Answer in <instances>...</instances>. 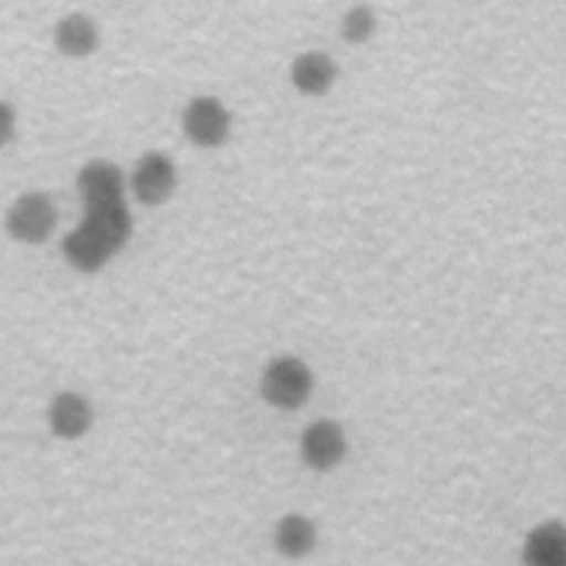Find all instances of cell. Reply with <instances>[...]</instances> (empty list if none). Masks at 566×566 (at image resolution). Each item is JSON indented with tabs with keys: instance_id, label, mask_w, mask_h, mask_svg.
Returning <instances> with one entry per match:
<instances>
[{
	"instance_id": "obj_1",
	"label": "cell",
	"mask_w": 566,
	"mask_h": 566,
	"mask_svg": "<svg viewBox=\"0 0 566 566\" xmlns=\"http://www.w3.org/2000/svg\"><path fill=\"white\" fill-rule=\"evenodd\" d=\"M314 389V374L310 365L296 356H276L272 358L259 382L263 400L281 411L301 409Z\"/></svg>"
},
{
	"instance_id": "obj_2",
	"label": "cell",
	"mask_w": 566,
	"mask_h": 566,
	"mask_svg": "<svg viewBox=\"0 0 566 566\" xmlns=\"http://www.w3.org/2000/svg\"><path fill=\"white\" fill-rule=\"evenodd\" d=\"M57 226V208L42 190L22 192L4 214L7 234L24 245L44 243Z\"/></svg>"
},
{
	"instance_id": "obj_3",
	"label": "cell",
	"mask_w": 566,
	"mask_h": 566,
	"mask_svg": "<svg viewBox=\"0 0 566 566\" xmlns=\"http://www.w3.org/2000/svg\"><path fill=\"white\" fill-rule=\"evenodd\" d=\"M230 128L232 115L214 95H197L181 111V130L188 142L199 148H217L226 144Z\"/></svg>"
},
{
	"instance_id": "obj_4",
	"label": "cell",
	"mask_w": 566,
	"mask_h": 566,
	"mask_svg": "<svg viewBox=\"0 0 566 566\" xmlns=\"http://www.w3.org/2000/svg\"><path fill=\"white\" fill-rule=\"evenodd\" d=\"M298 449L305 467L318 473H327L345 460L347 436L340 422L332 418H318L303 429Z\"/></svg>"
},
{
	"instance_id": "obj_5",
	"label": "cell",
	"mask_w": 566,
	"mask_h": 566,
	"mask_svg": "<svg viewBox=\"0 0 566 566\" xmlns=\"http://www.w3.org/2000/svg\"><path fill=\"white\" fill-rule=\"evenodd\" d=\"M177 188V168L166 153L148 150L144 153L133 172H130V190L135 199L144 206H161L166 203Z\"/></svg>"
},
{
	"instance_id": "obj_6",
	"label": "cell",
	"mask_w": 566,
	"mask_h": 566,
	"mask_svg": "<svg viewBox=\"0 0 566 566\" xmlns=\"http://www.w3.org/2000/svg\"><path fill=\"white\" fill-rule=\"evenodd\" d=\"M80 226L117 254L133 234V217L128 212L126 197L84 203V219Z\"/></svg>"
},
{
	"instance_id": "obj_7",
	"label": "cell",
	"mask_w": 566,
	"mask_h": 566,
	"mask_svg": "<svg viewBox=\"0 0 566 566\" xmlns=\"http://www.w3.org/2000/svg\"><path fill=\"white\" fill-rule=\"evenodd\" d=\"M46 422L55 438L77 440L93 427V407L77 391H57L46 409Z\"/></svg>"
},
{
	"instance_id": "obj_8",
	"label": "cell",
	"mask_w": 566,
	"mask_h": 566,
	"mask_svg": "<svg viewBox=\"0 0 566 566\" xmlns=\"http://www.w3.org/2000/svg\"><path fill=\"white\" fill-rule=\"evenodd\" d=\"M522 562L526 566H566V522L535 524L524 537Z\"/></svg>"
},
{
	"instance_id": "obj_9",
	"label": "cell",
	"mask_w": 566,
	"mask_h": 566,
	"mask_svg": "<svg viewBox=\"0 0 566 566\" xmlns=\"http://www.w3.org/2000/svg\"><path fill=\"white\" fill-rule=\"evenodd\" d=\"M338 77V64L325 51L298 53L290 66V80L301 95L321 97Z\"/></svg>"
},
{
	"instance_id": "obj_10",
	"label": "cell",
	"mask_w": 566,
	"mask_h": 566,
	"mask_svg": "<svg viewBox=\"0 0 566 566\" xmlns=\"http://www.w3.org/2000/svg\"><path fill=\"white\" fill-rule=\"evenodd\" d=\"M53 44L60 55L71 60L88 57L99 46V29L86 13H69L53 27Z\"/></svg>"
},
{
	"instance_id": "obj_11",
	"label": "cell",
	"mask_w": 566,
	"mask_h": 566,
	"mask_svg": "<svg viewBox=\"0 0 566 566\" xmlns=\"http://www.w3.org/2000/svg\"><path fill=\"white\" fill-rule=\"evenodd\" d=\"M77 192L82 203L108 201L124 197V172L106 159H93L77 172Z\"/></svg>"
},
{
	"instance_id": "obj_12",
	"label": "cell",
	"mask_w": 566,
	"mask_h": 566,
	"mask_svg": "<svg viewBox=\"0 0 566 566\" xmlns=\"http://www.w3.org/2000/svg\"><path fill=\"white\" fill-rule=\"evenodd\" d=\"M62 254L66 263L82 272V274H93L99 272L115 254L86 228L75 226L62 241Z\"/></svg>"
},
{
	"instance_id": "obj_13",
	"label": "cell",
	"mask_w": 566,
	"mask_h": 566,
	"mask_svg": "<svg viewBox=\"0 0 566 566\" xmlns=\"http://www.w3.org/2000/svg\"><path fill=\"white\" fill-rule=\"evenodd\" d=\"M316 539V524L303 513H287L274 526V548L287 559H298L312 553Z\"/></svg>"
},
{
	"instance_id": "obj_14",
	"label": "cell",
	"mask_w": 566,
	"mask_h": 566,
	"mask_svg": "<svg viewBox=\"0 0 566 566\" xmlns=\"http://www.w3.org/2000/svg\"><path fill=\"white\" fill-rule=\"evenodd\" d=\"M378 20L369 4H354L340 18V38L347 44H365L376 33Z\"/></svg>"
},
{
	"instance_id": "obj_15",
	"label": "cell",
	"mask_w": 566,
	"mask_h": 566,
	"mask_svg": "<svg viewBox=\"0 0 566 566\" xmlns=\"http://www.w3.org/2000/svg\"><path fill=\"white\" fill-rule=\"evenodd\" d=\"M15 126H18L15 108L9 102L0 99V148H4L7 144L13 142Z\"/></svg>"
}]
</instances>
